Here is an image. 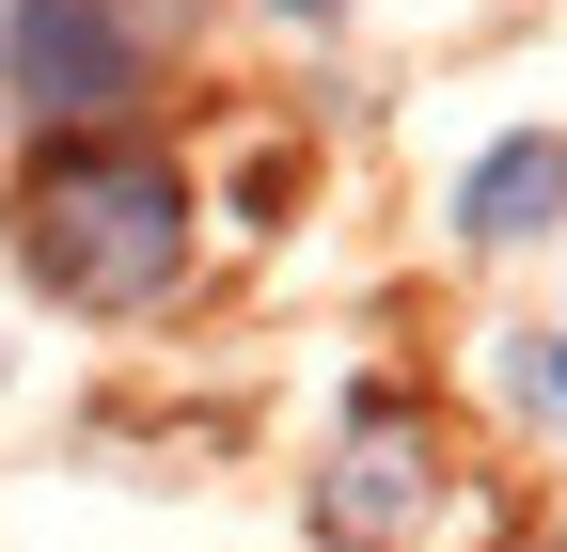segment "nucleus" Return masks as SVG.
<instances>
[{"label":"nucleus","mask_w":567,"mask_h":552,"mask_svg":"<svg viewBox=\"0 0 567 552\" xmlns=\"http://www.w3.org/2000/svg\"><path fill=\"white\" fill-rule=\"evenodd\" d=\"M189 174L142 143V126H111V143H48L17 174V268L63 300V316H158L174 268H189Z\"/></svg>","instance_id":"1"},{"label":"nucleus","mask_w":567,"mask_h":552,"mask_svg":"<svg viewBox=\"0 0 567 552\" xmlns=\"http://www.w3.org/2000/svg\"><path fill=\"white\" fill-rule=\"evenodd\" d=\"M158 80V32L126 0H0V95L48 111V143H111Z\"/></svg>","instance_id":"2"},{"label":"nucleus","mask_w":567,"mask_h":552,"mask_svg":"<svg viewBox=\"0 0 567 552\" xmlns=\"http://www.w3.org/2000/svg\"><path fill=\"white\" fill-rule=\"evenodd\" d=\"M442 505L473 521V490H457L442 427H425L410 395H363V410H347V442H331V473H316L331 552H442Z\"/></svg>","instance_id":"3"},{"label":"nucleus","mask_w":567,"mask_h":552,"mask_svg":"<svg viewBox=\"0 0 567 552\" xmlns=\"http://www.w3.org/2000/svg\"><path fill=\"white\" fill-rule=\"evenodd\" d=\"M551 222H567V143H551V126H505V143L457 174V237H473V253H520V237H551Z\"/></svg>","instance_id":"4"},{"label":"nucleus","mask_w":567,"mask_h":552,"mask_svg":"<svg viewBox=\"0 0 567 552\" xmlns=\"http://www.w3.org/2000/svg\"><path fill=\"white\" fill-rule=\"evenodd\" d=\"M505 395L536 427H567V331H505Z\"/></svg>","instance_id":"5"},{"label":"nucleus","mask_w":567,"mask_h":552,"mask_svg":"<svg viewBox=\"0 0 567 552\" xmlns=\"http://www.w3.org/2000/svg\"><path fill=\"white\" fill-rule=\"evenodd\" d=\"M268 17H284V32H331V17H347V0H268Z\"/></svg>","instance_id":"6"}]
</instances>
